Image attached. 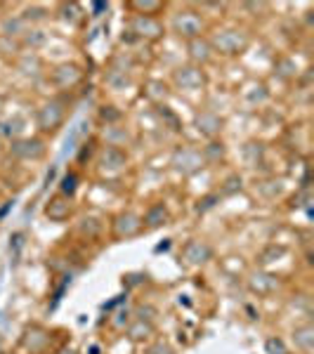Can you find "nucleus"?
<instances>
[{
    "label": "nucleus",
    "mask_w": 314,
    "mask_h": 354,
    "mask_svg": "<svg viewBox=\"0 0 314 354\" xmlns=\"http://www.w3.org/2000/svg\"><path fill=\"white\" fill-rule=\"evenodd\" d=\"M208 41L215 55L225 57V59H237L243 53H248L250 33L246 28H239V26H220L210 33Z\"/></svg>",
    "instance_id": "f257e3e1"
},
{
    "label": "nucleus",
    "mask_w": 314,
    "mask_h": 354,
    "mask_svg": "<svg viewBox=\"0 0 314 354\" xmlns=\"http://www.w3.org/2000/svg\"><path fill=\"white\" fill-rule=\"evenodd\" d=\"M68 116V104L62 97H53V100H45L41 106L33 113V123L38 128L41 137H53L64 128Z\"/></svg>",
    "instance_id": "f03ea898"
},
{
    "label": "nucleus",
    "mask_w": 314,
    "mask_h": 354,
    "mask_svg": "<svg viewBox=\"0 0 314 354\" xmlns=\"http://www.w3.org/2000/svg\"><path fill=\"white\" fill-rule=\"evenodd\" d=\"M170 31H173L180 41L190 43V41H196V38L205 36V31H208V21H205L201 10L180 8V10H175L173 17H170Z\"/></svg>",
    "instance_id": "7ed1b4c3"
},
{
    "label": "nucleus",
    "mask_w": 314,
    "mask_h": 354,
    "mask_svg": "<svg viewBox=\"0 0 314 354\" xmlns=\"http://www.w3.org/2000/svg\"><path fill=\"white\" fill-rule=\"evenodd\" d=\"M168 168L173 170L175 175L180 177H194L198 175L203 168H208L203 161V153L201 147H194V145H178L168 156Z\"/></svg>",
    "instance_id": "20e7f679"
},
{
    "label": "nucleus",
    "mask_w": 314,
    "mask_h": 354,
    "mask_svg": "<svg viewBox=\"0 0 314 354\" xmlns=\"http://www.w3.org/2000/svg\"><path fill=\"white\" fill-rule=\"evenodd\" d=\"M8 153L19 163H38L48 156V142L41 135H21L8 142Z\"/></svg>",
    "instance_id": "39448f33"
},
{
    "label": "nucleus",
    "mask_w": 314,
    "mask_h": 354,
    "mask_svg": "<svg viewBox=\"0 0 314 354\" xmlns=\"http://www.w3.org/2000/svg\"><path fill=\"white\" fill-rule=\"evenodd\" d=\"M168 83L170 88L180 90V93H203L208 88V73H205V68L185 62V64L173 68Z\"/></svg>",
    "instance_id": "423d86ee"
},
{
    "label": "nucleus",
    "mask_w": 314,
    "mask_h": 354,
    "mask_svg": "<svg viewBox=\"0 0 314 354\" xmlns=\"http://www.w3.org/2000/svg\"><path fill=\"white\" fill-rule=\"evenodd\" d=\"M19 350L24 354H53L55 335L43 324H28L19 335Z\"/></svg>",
    "instance_id": "0eeeda50"
},
{
    "label": "nucleus",
    "mask_w": 314,
    "mask_h": 354,
    "mask_svg": "<svg viewBox=\"0 0 314 354\" xmlns=\"http://www.w3.org/2000/svg\"><path fill=\"white\" fill-rule=\"evenodd\" d=\"M180 262L190 270H201V267L210 265L215 260V245L205 239H198V236H192L182 243L180 253H178Z\"/></svg>",
    "instance_id": "6e6552de"
},
{
    "label": "nucleus",
    "mask_w": 314,
    "mask_h": 354,
    "mask_svg": "<svg viewBox=\"0 0 314 354\" xmlns=\"http://www.w3.org/2000/svg\"><path fill=\"white\" fill-rule=\"evenodd\" d=\"M145 234L142 215L135 210H118L109 220V236L111 241H133V239Z\"/></svg>",
    "instance_id": "1a4fd4ad"
},
{
    "label": "nucleus",
    "mask_w": 314,
    "mask_h": 354,
    "mask_svg": "<svg viewBox=\"0 0 314 354\" xmlns=\"http://www.w3.org/2000/svg\"><path fill=\"white\" fill-rule=\"evenodd\" d=\"M125 31L135 38L137 43H156L165 36V24L161 17H140L130 15V19L125 21Z\"/></svg>",
    "instance_id": "9d476101"
},
{
    "label": "nucleus",
    "mask_w": 314,
    "mask_h": 354,
    "mask_svg": "<svg viewBox=\"0 0 314 354\" xmlns=\"http://www.w3.org/2000/svg\"><path fill=\"white\" fill-rule=\"evenodd\" d=\"M83 66L76 64V62H59L48 71V81L53 88H57L59 93H66V90H73L83 83Z\"/></svg>",
    "instance_id": "9b49d317"
},
{
    "label": "nucleus",
    "mask_w": 314,
    "mask_h": 354,
    "mask_svg": "<svg viewBox=\"0 0 314 354\" xmlns=\"http://www.w3.org/2000/svg\"><path fill=\"white\" fill-rule=\"evenodd\" d=\"M246 288L258 298H272L284 288V279L279 274H272L270 270H253L246 274Z\"/></svg>",
    "instance_id": "f8f14e48"
},
{
    "label": "nucleus",
    "mask_w": 314,
    "mask_h": 354,
    "mask_svg": "<svg viewBox=\"0 0 314 354\" xmlns=\"http://www.w3.org/2000/svg\"><path fill=\"white\" fill-rule=\"evenodd\" d=\"M95 163H97V168H100L102 173L118 175L130 165V153H128V149H121V147L102 145L100 149H97Z\"/></svg>",
    "instance_id": "ddd939ff"
},
{
    "label": "nucleus",
    "mask_w": 314,
    "mask_h": 354,
    "mask_svg": "<svg viewBox=\"0 0 314 354\" xmlns=\"http://www.w3.org/2000/svg\"><path fill=\"white\" fill-rule=\"evenodd\" d=\"M43 215H45V220L53 222V225H66V222H71L73 215H76L73 198H68L59 192L53 194L43 205Z\"/></svg>",
    "instance_id": "4468645a"
},
{
    "label": "nucleus",
    "mask_w": 314,
    "mask_h": 354,
    "mask_svg": "<svg viewBox=\"0 0 314 354\" xmlns=\"http://www.w3.org/2000/svg\"><path fill=\"white\" fill-rule=\"evenodd\" d=\"M225 125H227L225 116H220V113L213 109H201V111L194 113V128H196V133L201 135L205 142L222 137Z\"/></svg>",
    "instance_id": "2eb2a0df"
},
{
    "label": "nucleus",
    "mask_w": 314,
    "mask_h": 354,
    "mask_svg": "<svg viewBox=\"0 0 314 354\" xmlns=\"http://www.w3.org/2000/svg\"><path fill=\"white\" fill-rule=\"evenodd\" d=\"M170 222H173V215H170V208L165 205V201H151L145 213H142L145 232H158L163 227H168Z\"/></svg>",
    "instance_id": "dca6fc26"
},
{
    "label": "nucleus",
    "mask_w": 314,
    "mask_h": 354,
    "mask_svg": "<svg viewBox=\"0 0 314 354\" xmlns=\"http://www.w3.org/2000/svg\"><path fill=\"white\" fill-rule=\"evenodd\" d=\"M104 232H107V220L97 213L81 215L76 222V234L83 241H97V239L104 236Z\"/></svg>",
    "instance_id": "f3484780"
},
{
    "label": "nucleus",
    "mask_w": 314,
    "mask_h": 354,
    "mask_svg": "<svg viewBox=\"0 0 314 354\" xmlns=\"http://www.w3.org/2000/svg\"><path fill=\"white\" fill-rule=\"evenodd\" d=\"M185 45H187V62L194 66L205 68L215 59V53H213V48H210L208 36H201V38H196V41H190Z\"/></svg>",
    "instance_id": "a211bd4d"
},
{
    "label": "nucleus",
    "mask_w": 314,
    "mask_h": 354,
    "mask_svg": "<svg viewBox=\"0 0 314 354\" xmlns=\"http://www.w3.org/2000/svg\"><path fill=\"white\" fill-rule=\"evenodd\" d=\"M290 345L298 354H314V324L302 322L290 330Z\"/></svg>",
    "instance_id": "6ab92c4d"
},
{
    "label": "nucleus",
    "mask_w": 314,
    "mask_h": 354,
    "mask_svg": "<svg viewBox=\"0 0 314 354\" xmlns=\"http://www.w3.org/2000/svg\"><path fill=\"white\" fill-rule=\"evenodd\" d=\"M156 324L154 322H142V319H133V322L128 324V328L123 330L125 338H128L133 345H147V342H151L156 338Z\"/></svg>",
    "instance_id": "aec40b11"
},
{
    "label": "nucleus",
    "mask_w": 314,
    "mask_h": 354,
    "mask_svg": "<svg viewBox=\"0 0 314 354\" xmlns=\"http://www.w3.org/2000/svg\"><path fill=\"white\" fill-rule=\"evenodd\" d=\"M145 97L151 102L154 106H161V104H168V100L173 97V88H170L168 81H161V78H149L145 83Z\"/></svg>",
    "instance_id": "412c9836"
},
{
    "label": "nucleus",
    "mask_w": 314,
    "mask_h": 354,
    "mask_svg": "<svg viewBox=\"0 0 314 354\" xmlns=\"http://www.w3.org/2000/svg\"><path fill=\"white\" fill-rule=\"evenodd\" d=\"M241 100L246 102L248 106H253V109L255 106H262L270 102V88H267V83H262V81H250L243 85Z\"/></svg>",
    "instance_id": "4be33fe9"
},
{
    "label": "nucleus",
    "mask_w": 314,
    "mask_h": 354,
    "mask_svg": "<svg viewBox=\"0 0 314 354\" xmlns=\"http://www.w3.org/2000/svg\"><path fill=\"white\" fill-rule=\"evenodd\" d=\"M201 153H203V161L205 165H220L227 161L230 156V149H227L225 140L218 137V140H208L205 145L201 147Z\"/></svg>",
    "instance_id": "5701e85b"
},
{
    "label": "nucleus",
    "mask_w": 314,
    "mask_h": 354,
    "mask_svg": "<svg viewBox=\"0 0 314 354\" xmlns=\"http://www.w3.org/2000/svg\"><path fill=\"white\" fill-rule=\"evenodd\" d=\"M15 66H17V71H19L21 76H26V78H38V76H43V73H45L43 59L36 53H24L19 59L15 62Z\"/></svg>",
    "instance_id": "b1692460"
},
{
    "label": "nucleus",
    "mask_w": 314,
    "mask_h": 354,
    "mask_svg": "<svg viewBox=\"0 0 314 354\" xmlns=\"http://www.w3.org/2000/svg\"><path fill=\"white\" fill-rule=\"evenodd\" d=\"M125 8L130 10V15H140V17H161L165 12L168 5L163 0H128Z\"/></svg>",
    "instance_id": "393cba45"
},
{
    "label": "nucleus",
    "mask_w": 314,
    "mask_h": 354,
    "mask_svg": "<svg viewBox=\"0 0 314 354\" xmlns=\"http://www.w3.org/2000/svg\"><path fill=\"white\" fill-rule=\"evenodd\" d=\"M102 145H109V147H121V149H125V147L133 142V135H130L128 128H123L121 123L118 125H107V128H102Z\"/></svg>",
    "instance_id": "a878e982"
},
{
    "label": "nucleus",
    "mask_w": 314,
    "mask_h": 354,
    "mask_svg": "<svg viewBox=\"0 0 314 354\" xmlns=\"http://www.w3.org/2000/svg\"><path fill=\"white\" fill-rule=\"evenodd\" d=\"M104 85L111 90V93H123L125 88L133 85V76H130V71H121V68L109 66L104 73Z\"/></svg>",
    "instance_id": "bb28decb"
},
{
    "label": "nucleus",
    "mask_w": 314,
    "mask_h": 354,
    "mask_svg": "<svg viewBox=\"0 0 314 354\" xmlns=\"http://www.w3.org/2000/svg\"><path fill=\"white\" fill-rule=\"evenodd\" d=\"M241 192H243V175L239 173V170H232V173H227L220 180V187H218L220 198L237 196V194H241Z\"/></svg>",
    "instance_id": "cd10ccee"
},
{
    "label": "nucleus",
    "mask_w": 314,
    "mask_h": 354,
    "mask_svg": "<svg viewBox=\"0 0 314 354\" xmlns=\"http://www.w3.org/2000/svg\"><path fill=\"white\" fill-rule=\"evenodd\" d=\"M286 255H288V248L284 243H267L258 253V267L260 270H267L272 262H279L281 258H286Z\"/></svg>",
    "instance_id": "c85d7f7f"
},
{
    "label": "nucleus",
    "mask_w": 314,
    "mask_h": 354,
    "mask_svg": "<svg viewBox=\"0 0 314 354\" xmlns=\"http://www.w3.org/2000/svg\"><path fill=\"white\" fill-rule=\"evenodd\" d=\"M57 17H59V21H64L68 26H78L85 19L83 8L78 3H59L57 5Z\"/></svg>",
    "instance_id": "c756f323"
},
{
    "label": "nucleus",
    "mask_w": 314,
    "mask_h": 354,
    "mask_svg": "<svg viewBox=\"0 0 314 354\" xmlns=\"http://www.w3.org/2000/svg\"><path fill=\"white\" fill-rule=\"evenodd\" d=\"M21 55H24V48H21L19 38L3 36V33H0V59L12 62V64H15Z\"/></svg>",
    "instance_id": "7c9ffc66"
},
{
    "label": "nucleus",
    "mask_w": 314,
    "mask_h": 354,
    "mask_svg": "<svg viewBox=\"0 0 314 354\" xmlns=\"http://www.w3.org/2000/svg\"><path fill=\"white\" fill-rule=\"evenodd\" d=\"M243 161H246L248 168H258V165L262 163V158H265V145L258 140H248L246 145H243Z\"/></svg>",
    "instance_id": "2f4dec72"
},
{
    "label": "nucleus",
    "mask_w": 314,
    "mask_h": 354,
    "mask_svg": "<svg viewBox=\"0 0 314 354\" xmlns=\"http://www.w3.org/2000/svg\"><path fill=\"white\" fill-rule=\"evenodd\" d=\"M45 41H48V36H45V31L41 28H31L28 26L24 31V36L19 38L21 48H24V53H36L38 48H43Z\"/></svg>",
    "instance_id": "473e14b6"
},
{
    "label": "nucleus",
    "mask_w": 314,
    "mask_h": 354,
    "mask_svg": "<svg viewBox=\"0 0 314 354\" xmlns=\"http://www.w3.org/2000/svg\"><path fill=\"white\" fill-rule=\"evenodd\" d=\"M21 19H24V24L26 26H36V24H43L45 19L50 17V10L48 8H43V5H38V3H33V5H26L24 10H21Z\"/></svg>",
    "instance_id": "72a5a7b5"
},
{
    "label": "nucleus",
    "mask_w": 314,
    "mask_h": 354,
    "mask_svg": "<svg viewBox=\"0 0 314 354\" xmlns=\"http://www.w3.org/2000/svg\"><path fill=\"white\" fill-rule=\"evenodd\" d=\"M26 24H24V19H21L19 15H8L3 21H0V33L3 36H12V38H21L24 36V31H26Z\"/></svg>",
    "instance_id": "f704fd0d"
},
{
    "label": "nucleus",
    "mask_w": 314,
    "mask_h": 354,
    "mask_svg": "<svg viewBox=\"0 0 314 354\" xmlns=\"http://www.w3.org/2000/svg\"><path fill=\"white\" fill-rule=\"evenodd\" d=\"M97 121L102 123V128H107V125H118L123 121V111L118 109L116 104H100V109H97Z\"/></svg>",
    "instance_id": "c9c22d12"
},
{
    "label": "nucleus",
    "mask_w": 314,
    "mask_h": 354,
    "mask_svg": "<svg viewBox=\"0 0 314 354\" xmlns=\"http://www.w3.org/2000/svg\"><path fill=\"white\" fill-rule=\"evenodd\" d=\"M274 71H277V76L286 83L298 78V64H295V59H290V57H281V59L274 64Z\"/></svg>",
    "instance_id": "e433bc0d"
},
{
    "label": "nucleus",
    "mask_w": 314,
    "mask_h": 354,
    "mask_svg": "<svg viewBox=\"0 0 314 354\" xmlns=\"http://www.w3.org/2000/svg\"><path fill=\"white\" fill-rule=\"evenodd\" d=\"M78 182H81V177H78L76 170H68V173L59 180V194H64L68 198H76V192H78Z\"/></svg>",
    "instance_id": "4c0bfd02"
},
{
    "label": "nucleus",
    "mask_w": 314,
    "mask_h": 354,
    "mask_svg": "<svg viewBox=\"0 0 314 354\" xmlns=\"http://www.w3.org/2000/svg\"><path fill=\"white\" fill-rule=\"evenodd\" d=\"M156 109V116L161 118V123H163V128H170V130H180V118H178V113H175L173 109H170L168 104H161V106H154Z\"/></svg>",
    "instance_id": "58836bf2"
},
{
    "label": "nucleus",
    "mask_w": 314,
    "mask_h": 354,
    "mask_svg": "<svg viewBox=\"0 0 314 354\" xmlns=\"http://www.w3.org/2000/svg\"><path fill=\"white\" fill-rule=\"evenodd\" d=\"M262 350H265V354H290V345L281 335H270L265 340V345H262Z\"/></svg>",
    "instance_id": "ea45409f"
},
{
    "label": "nucleus",
    "mask_w": 314,
    "mask_h": 354,
    "mask_svg": "<svg viewBox=\"0 0 314 354\" xmlns=\"http://www.w3.org/2000/svg\"><path fill=\"white\" fill-rule=\"evenodd\" d=\"M156 314L158 310L149 302H140V305L133 307V319H142V322H154L156 324Z\"/></svg>",
    "instance_id": "a19ab883"
},
{
    "label": "nucleus",
    "mask_w": 314,
    "mask_h": 354,
    "mask_svg": "<svg viewBox=\"0 0 314 354\" xmlns=\"http://www.w3.org/2000/svg\"><path fill=\"white\" fill-rule=\"evenodd\" d=\"M222 201L220 198V194L218 192H210V194H205V196H201L196 201V213L198 215H205L208 210H213V208H218V203Z\"/></svg>",
    "instance_id": "79ce46f5"
},
{
    "label": "nucleus",
    "mask_w": 314,
    "mask_h": 354,
    "mask_svg": "<svg viewBox=\"0 0 314 354\" xmlns=\"http://www.w3.org/2000/svg\"><path fill=\"white\" fill-rule=\"evenodd\" d=\"M145 354H175V352L165 340L154 338L151 342H147V345H145Z\"/></svg>",
    "instance_id": "37998d69"
},
{
    "label": "nucleus",
    "mask_w": 314,
    "mask_h": 354,
    "mask_svg": "<svg viewBox=\"0 0 314 354\" xmlns=\"http://www.w3.org/2000/svg\"><path fill=\"white\" fill-rule=\"evenodd\" d=\"M130 322H133V310H118L116 314H113V319H111V324H113V328H116V330H125Z\"/></svg>",
    "instance_id": "c03bdc74"
},
{
    "label": "nucleus",
    "mask_w": 314,
    "mask_h": 354,
    "mask_svg": "<svg viewBox=\"0 0 314 354\" xmlns=\"http://www.w3.org/2000/svg\"><path fill=\"white\" fill-rule=\"evenodd\" d=\"M3 151H5V145H3V140H0V156H3Z\"/></svg>",
    "instance_id": "a18cd8bd"
}]
</instances>
